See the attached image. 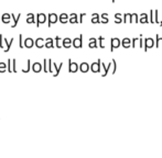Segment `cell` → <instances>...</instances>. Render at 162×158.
Wrapping results in <instances>:
<instances>
[{"label":"cell","mask_w":162,"mask_h":158,"mask_svg":"<svg viewBox=\"0 0 162 158\" xmlns=\"http://www.w3.org/2000/svg\"><path fill=\"white\" fill-rule=\"evenodd\" d=\"M154 46V41H153V38L151 37H147V38H144L143 40V48H144V51H148L149 48H151Z\"/></svg>","instance_id":"1"},{"label":"cell","mask_w":162,"mask_h":158,"mask_svg":"<svg viewBox=\"0 0 162 158\" xmlns=\"http://www.w3.org/2000/svg\"><path fill=\"white\" fill-rule=\"evenodd\" d=\"M72 45H73L75 48H82L83 47V34H80L78 37L74 38V40L72 41Z\"/></svg>","instance_id":"2"},{"label":"cell","mask_w":162,"mask_h":158,"mask_svg":"<svg viewBox=\"0 0 162 158\" xmlns=\"http://www.w3.org/2000/svg\"><path fill=\"white\" fill-rule=\"evenodd\" d=\"M47 20V16L44 14V13H38L37 14V19H35V23H37V26L39 27L40 24L42 23H45Z\"/></svg>","instance_id":"3"},{"label":"cell","mask_w":162,"mask_h":158,"mask_svg":"<svg viewBox=\"0 0 162 158\" xmlns=\"http://www.w3.org/2000/svg\"><path fill=\"white\" fill-rule=\"evenodd\" d=\"M120 47V40L118 37H111L110 40V52H113L115 48Z\"/></svg>","instance_id":"4"},{"label":"cell","mask_w":162,"mask_h":158,"mask_svg":"<svg viewBox=\"0 0 162 158\" xmlns=\"http://www.w3.org/2000/svg\"><path fill=\"white\" fill-rule=\"evenodd\" d=\"M47 20H49V23H47V25L51 26L52 24L56 23L58 21V15L55 14V13H49L47 14Z\"/></svg>","instance_id":"5"},{"label":"cell","mask_w":162,"mask_h":158,"mask_svg":"<svg viewBox=\"0 0 162 158\" xmlns=\"http://www.w3.org/2000/svg\"><path fill=\"white\" fill-rule=\"evenodd\" d=\"M100 66H102V60L98 59L97 62H95L91 65L92 71H93V73H98V71H100Z\"/></svg>","instance_id":"6"},{"label":"cell","mask_w":162,"mask_h":158,"mask_svg":"<svg viewBox=\"0 0 162 158\" xmlns=\"http://www.w3.org/2000/svg\"><path fill=\"white\" fill-rule=\"evenodd\" d=\"M78 70V65L75 62H72V59H68V71L69 73H76Z\"/></svg>","instance_id":"7"},{"label":"cell","mask_w":162,"mask_h":158,"mask_svg":"<svg viewBox=\"0 0 162 158\" xmlns=\"http://www.w3.org/2000/svg\"><path fill=\"white\" fill-rule=\"evenodd\" d=\"M23 46L26 48H32L33 46H34V41H33V38L27 37L26 40L23 41Z\"/></svg>","instance_id":"8"},{"label":"cell","mask_w":162,"mask_h":158,"mask_svg":"<svg viewBox=\"0 0 162 158\" xmlns=\"http://www.w3.org/2000/svg\"><path fill=\"white\" fill-rule=\"evenodd\" d=\"M44 46L46 48H54V40L52 37H47L44 41Z\"/></svg>","instance_id":"9"},{"label":"cell","mask_w":162,"mask_h":158,"mask_svg":"<svg viewBox=\"0 0 162 158\" xmlns=\"http://www.w3.org/2000/svg\"><path fill=\"white\" fill-rule=\"evenodd\" d=\"M120 45H122V47H125V48H129V47H131V40H130L129 37L122 38L121 42H120Z\"/></svg>","instance_id":"10"},{"label":"cell","mask_w":162,"mask_h":158,"mask_svg":"<svg viewBox=\"0 0 162 158\" xmlns=\"http://www.w3.org/2000/svg\"><path fill=\"white\" fill-rule=\"evenodd\" d=\"M52 67H54V70H55V73H54V77H56V76H58V74H60L61 69H62V67H63V63H61L60 65L57 66L54 62H52Z\"/></svg>","instance_id":"11"},{"label":"cell","mask_w":162,"mask_h":158,"mask_svg":"<svg viewBox=\"0 0 162 158\" xmlns=\"http://www.w3.org/2000/svg\"><path fill=\"white\" fill-rule=\"evenodd\" d=\"M68 22L72 24L78 23V15H77L76 13H71V14L68 15Z\"/></svg>","instance_id":"12"},{"label":"cell","mask_w":162,"mask_h":158,"mask_svg":"<svg viewBox=\"0 0 162 158\" xmlns=\"http://www.w3.org/2000/svg\"><path fill=\"white\" fill-rule=\"evenodd\" d=\"M58 21H60L62 24L67 23L68 22V14L67 13H61V14L58 15Z\"/></svg>","instance_id":"13"},{"label":"cell","mask_w":162,"mask_h":158,"mask_svg":"<svg viewBox=\"0 0 162 158\" xmlns=\"http://www.w3.org/2000/svg\"><path fill=\"white\" fill-rule=\"evenodd\" d=\"M88 46H89V48H97V47H98V44H97V38H95V37H91V38H89Z\"/></svg>","instance_id":"14"},{"label":"cell","mask_w":162,"mask_h":158,"mask_svg":"<svg viewBox=\"0 0 162 158\" xmlns=\"http://www.w3.org/2000/svg\"><path fill=\"white\" fill-rule=\"evenodd\" d=\"M0 20H1V22H4V23H6V24L10 23L11 14L10 13H4V14L1 15V18H0Z\"/></svg>","instance_id":"15"},{"label":"cell","mask_w":162,"mask_h":158,"mask_svg":"<svg viewBox=\"0 0 162 158\" xmlns=\"http://www.w3.org/2000/svg\"><path fill=\"white\" fill-rule=\"evenodd\" d=\"M62 46L65 48H69L72 46V40L69 37H65L62 40Z\"/></svg>","instance_id":"16"},{"label":"cell","mask_w":162,"mask_h":158,"mask_svg":"<svg viewBox=\"0 0 162 158\" xmlns=\"http://www.w3.org/2000/svg\"><path fill=\"white\" fill-rule=\"evenodd\" d=\"M10 14H11V19L13 20V23H12V25H11V27H16V26H17V24H18V22H19V20H20L21 14H20V13H19L18 15L13 14V13H10Z\"/></svg>","instance_id":"17"},{"label":"cell","mask_w":162,"mask_h":158,"mask_svg":"<svg viewBox=\"0 0 162 158\" xmlns=\"http://www.w3.org/2000/svg\"><path fill=\"white\" fill-rule=\"evenodd\" d=\"M140 19H139V22L142 24H144V23H149V16H148L147 13H141L140 15Z\"/></svg>","instance_id":"18"},{"label":"cell","mask_w":162,"mask_h":158,"mask_svg":"<svg viewBox=\"0 0 162 158\" xmlns=\"http://www.w3.org/2000/svg\"><path fill=\"white\" fill-rule=\"evenodd\" d=\"M34 46H37L38 48L44 47V40L42 37H38L37 40L34 41Z\"/></svg>","instance_id":"19"},{"label":"cell","mask_w":162,"mask_h":158,"mask_svg":"<svg viewBox=\"0 0 162 158\" xmlns=\"http://www.w3.org/2000/svg\"><path fill=\"white\" fill-rule=\"evenodd\" d=\"M12 42H13V37H12V38H11V40H10V42H9V41L7 40V38H5V37H4V43L6 44V48L4 49V51H5V53H7V52H8V51H9V49H10L11 45H12Z\"/></svg>","instance_id":"20"},{"label":"cell","mask_w":162,"mask_h":158,"mask_svg":"<svg viewBox=\"0 0 162 158\" xmlns=\"http://www.w3.org/2000/svg\"><path fill=\"white\" fill-rule=\"evenodd\" d=\"M139 15L137 14V13H130V15H129V23H133V22H136V23H138V21H139Z\"/></svg>","instance_id":"21"},{"label":"cell","mask_w":162,"mask_h":158,"mask_svg":"<svg viewBox=\"0 0 162 158\" xmlns=\"http://www.w3.org/2000/svg\"><path fill=\"white\" fill-rule=\"evenodd\" d=\"M32 70L34 71V73H40V71L42 70V65H41L40 63L35 62V63L32 65Z\"/></svg>","instance_id":"22"},{"label":"cell","mask_w":162,"mask_h":158,"mask_svg":"<svg viewBox=\"0 0 162 158\" xmlns=\"http://www.w3.org/2000/svg\"><path fill=\"white\" fill-rule=\"evenodd\" d=\"M27 23H35V15L33 13H28L27 14Z\"/></svg>","instance_id":"23"},{"label":"cell","mask_w":162,"mask_h":158,"mask_svg":"<svg viewBox=\"0 0 162 158\" xmlns=\"http://www.w3.org/2000/svg\"><path fill=\"white\" fill-rule=\"evenodd\" d=\"M78 68L80 69V71H83V73H87V71L89 70V65L86 62H84V63L80 64V66Z\"/></svg>","instance_id":"24"},{"label":"cell","mask_w":162,"mask_h":158,"mask_svg":"<svg viewBox=\"0 0 162 158\" xmlns=\"http://www.w3.org/2000/svg\"><path fill=\"white\" fill-rule=\"evenodd\" d=\"M153 21L155 24H159L160 26H162V21H159V16H158V10L155 9V11H153Z\"/></svg>","instance_id":"25"},{"label":"cell","mask_w":162,"mask_h":158,"mask_svg":"<svg viewBox=\"0 0 162 158\" xmlns=\"http://www.w3.org/2000/svg\"><path fill=\"white\" fill-rule=\"evenodd\" d=\"M99 16L100 15L98 13H93V14H92V23H100Z\"/></svg>","instance_id":"26"},{"label":"cell","mask_w":162,"mask_h":158,"mask_svg":"<svg viewBox=\"0 0 162 158\" xmlns=\"http://www.w3.org/2000/svg\"><path fill=\"white\" fill-rule=\"evenodd\" d=\"M155 47H162V37L159 36V34L155 35Z\"/></svg>","instance_id":"27"},{"label":"cell","mask_w":162,"mask_h":158,"mask_svg":"<svg viewBox=\"0 0 162 158\" xmlns=\"http://www.w3.org/2000/svg\"><path fill=\"white\" fill-rule=\"evenodd\" d=\"M104 40H105V37H104V36H99V37H98V40H97V43H98V46H99L100 48H103V49L105 48V45H104V44H103V42H104Z\"/></svg>","instance_id":"28"},{"label":"cell","mask_w":162,"mask_h":158,"mask_svg":"<svg viewBox=\"0 0 162 158\" xmlns=\"http://www.w3.org/2000/svg\"><path fill=\"white\" fill-rule=\"evenodd\" d=\"M61 41H62V38H61L60 36H55V46H56L57 48H61V47H62Z\"/></svg>","instance_id":"29"},{"label":"cell","mask_w":162,"mask_h":158,"mask_svg":"<svg viewBox=\"0 0 162 158\" xmlns=\"http://www.w3.org/2000/svg\"><path fill=\"white\" fill-rule=\"evenodd\" d=\"M110 67H111V63L108 66H105V64L103 63V69H104V74H103V76H106V75H107V73H108V70L110 69Z\"/></svg>","instance_id":"30"},{"label":"cell","mask_w":162,"mask_h":158,"mask_svg":"<svg viewBox=\"0 0 162 158\" xmlns=\"http://www.w3.org/2000/svg\"><path fill=\"white\" fill-rule=\"evenodd\" d=\"M7 70V64L6 63H0V73H4V71Z\"/></svg>","instance_id":"31"},{"label":"cell","mask_w":162,"mask_h":158,"mask_svg":"<svg viewBox=\"0 0 162 158\" xmlns=\"http://www.w3.org/2000/svg\"><path fill=\"white\" fill-rule=\"evenodd\" d=\"M11 64H12V67H11V69H12L13 73H16V71H17V60L16 59H11Z\"/></svg>","instance_id":"32"},{"label":"cell","mask_w":162,"mask_h":158,"mask_svg":"<svg viewBox=\"0 0 162 158\" xmlns=\"http://www.w3.org/2000/svg\"><path fill=\"white\" fill-rule=\"evenodd\" d=\"M138 41H139V38H138V37H133L132 40H131V47L135 48V47H136V45H137V43H138Z\"/></svg>","instance_id":"33"},{"label":"cell","mask_w":162,"mask_h":158,"mask_svg":"<svg viewBox=\"0 0 162 158\" xmlns=\"http://www.w3.org/2000/svg\"><path fill=\"white\" fill-rule=\"evenodd\" d=\"M129 15H130V13H125V14H122V22H124V23H127L128 22Z\"/></svg>","instance_id":"34"},{"label":"cell","mask_w":162,"mask_h":158,"mask_svg":"<svg viewBox=\"0 0 162 158\" xmlns=\"http://www.w3.org/2000/svg\"><path fill=\"white\" fill-rule=\"evenodd\" d=\"M43 71L47 73V59L46 58H44L43 59Z\"/></svg>","instance_id":"35"},{"label":"cell","mask_w":162,"mask_h":158,"mask_svg":"<svg viewBox=\"0 0 162 158\" xmlns=\"http://www.w3.org/2000/svg\"><path fill=\"white\" fill-rule=\"evenodd\" d=\"M19 46L21 48H23V38H22V34H19Z\"/></svg>","instance_id":"36"},{"label":"cell","mask_w":162,"mask_h":158,"mask_svg":"<svg viewBox=\"0 0 162 158\" xmlns=\"http://www.w3.org/2000/svg\"><path fill=\"white\" fill-rule=\"evenodd\" d=\"M153 11L154 10H150V19H149V23L154 24V21H153Z\"/></svg>","instance_id":"37"},{"label":"cell","mask_w":162,"mask_h":158,"mask_svg":"<svg viewBox=\"0 0 162 158\" xmlns=\"http://www.w3.org/2000/svg\"><path fill=\"white\" fill-rule=\"evenodd\" d=\"M7 71H9V73H12V69H11V59H10V58L8 59V64H7Z\"/></svg>","instance_id":"38"},{"label":"cell","mask_w":162,"mask_h":158,"mask_svg":"<svg viewBox=\"0 0 162 158\" xmlns=\"http://www.w3.org/2000/svg\"><path fill=\"white\" fill-rule=\"evenodd\" d=\"M139 47L143 48V38H142V34H140V36H139Z\"/></svg>","instance_id":"39"},{"label":"cell","mask_w":162,"mask_h":158,"mask_svg":"<svg viewBox=\"0 0 162 158\" xmlns=\"http://www.w3.org/2000/svg\"><path fill=\"white\" fill-rule=\"evenodd\" d=\"M4 36H2V34H0V48L1 49H5V47H4Z\"/></svg>","instance_id":"40"},{"label":"cell","mask_w":162,"mask_h":158,"mask_svg":"<svg viewBox=\"0 0 162 158\" xmlns=\"http://www.w3.org/2000/svg\"><path fill=\"white\" fill-rule=\"evenodd\" d=\"M30 62H31V60L30 59H28V67L26 68V69H23V73H28V71H30V67H31V66H30Z\"/></svg>","instance_id":"41"},{"label":"cell","mask_w":162,"mask_h":158,"mask_svg":"<svg viewBox=\"0 0 162 158\" xmlns=\"http://www.w3.org/2000/svg\"><path fill=\"white\" fill-rule=\"evenodd\" d=\"M86 15V13H80L79 14V19H78V23H83V18Z\"/></svg>","instance_id":"42"},{"label":"cell","mask_w":162,"mask_h":158,"mask_svg":"<svg viewBox=\"0 0 162 158\" xmlns=\"http://www.w3.org/2000/svg\"><path fill=\"white\" fill-rule=\"evenodd\" d=\"M100 23H108V18H102V20H100Z\"/></svg>","instance_id":"43"},{"label":"cell","mask_w":162,"mask_h":158,"mask_svg":"<svg viewBox=\"0 0 162 158\" xmlns=\"http://www.w3.org/2000/svg\"><path fill=\"white\" fill-rule=\"evenodd\" d=\"M115 18H116V19H122V14H121V13H116V14H115Z\"/></svg>","instance_id":"44"},{"label":"cell","mask_w":162,"mask_h":158,"mask_svg":"<svg viewBox=\"0 0 162 158\" xmlns=\"http://www.w3.org/2000/svg\"><path fill=\"white\" fill-rule=\"evenodd\" d=\"M115 23H116V24H120V23H122V19H116V20H115Z\"/></svg>","instance_id":"45"},{"label":"cell","mask_w":162,"mask_h":158,"mask_svg":"<svg viewBox=\"0 0 162 158\" xmlns=\"http://www.w3.org/2000/svg\"><path fill=\"white\" fill-rule=\"evenodd\" d=\"M100 16H102V18H107V16H108V13H103V14L100 15Z\"/></svg>","instance_id":"46"},{"label":"cell","mask_w":162,"mask_h":158,"mask_svg":"<svg viewBox=\"0 0 162 158\" xmlns=\"http://www.w3.org/2000/svg\"><path fill=\"white\" fill-rule=\"evenodd\" d=\"M116 1V0H111V2H115Z\"/></svg>","instance_id":"47"},{"label":"cell","mask_w":162,"mask_h":158,"mask_svg":"<svg viewBox=\"0 0 162 158\" xmlns=\"http://www.w3.org/2000/svg\"><path fill=\"white\" fill-rule=\"evenodd\" d=\"M0 22H1V20H0Z\"/></svg>","instance_id":"48"}]
</instances>
